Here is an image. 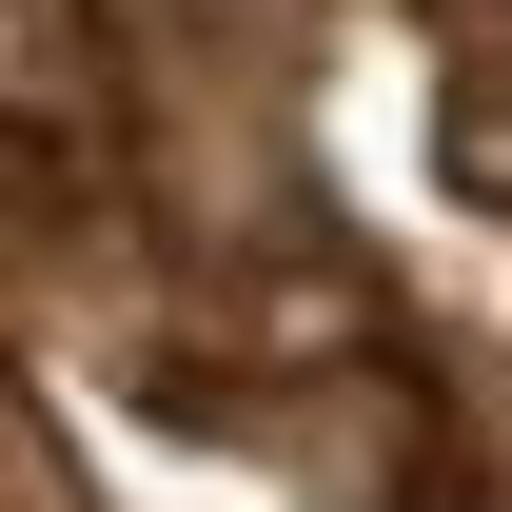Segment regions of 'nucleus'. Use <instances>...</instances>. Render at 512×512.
<instances>
[{
  "label": "nucleus",
  "instance_id": "nucleus-1",
  "mask_svg": "<svg viewBox=\"0 0 512 512\" xmlns=\"http://www.w3.org/2000/svg\"><path fill=\"white\" fill-rule=\"evenodd\" d=\"M20 512H512V0H20Z\"/></svg>",
  "mask_w": 512,
  "mask_h": 512
}]
</instances>
